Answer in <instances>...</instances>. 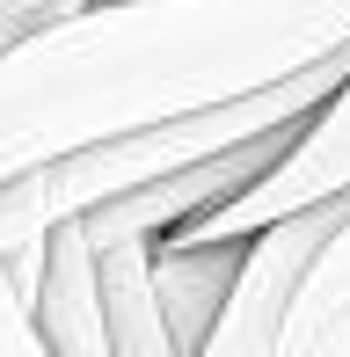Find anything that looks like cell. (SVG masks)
Instances as JSON below:
<instances>
[{
    "mask_svg": "<svg viewBox=\"0 0 350 357\" xmlns=\"http://www.w3.org/2000/svg\"><path fill=\"white\" fill-rule=\"evenodd\" d=\"M350 44V0H73L0 44V183L241 102Z\"/></svg>",
    "mask_w": 350,
    "mask_h": 357,
    "instance_id": "1",
    "label": "cell"
},
{
    "mask_svg": "<svg viewBox=\"0 0 350 357\" xmlns=\"http://www.w3.org/2000/svg\"><path fill=\"white\" fill-rule=\"evenodd\" d=\"M343 219H350V190L314 197V204H299V212H277L270 226H256V234H248L241 284H234V299H227V314H219L204 357H277L284 321H292L299 291H307L314 263H321V248L336 241Z\"/></svg>",
    "mask_w": 350,
    "mask_h": 357,
    "instance_id": "2",
    "label": "cell"
},
{
    "mask_svg": "<svg viewBox=\"0 0 350 357\" xmlns=\"http://www.w3.org/2000/svg\"><path fill=\"white\" fill-rule=\"evenodd\" d=\"M336 190H350V80L307 117V132L292 139V153H284L263 183H248L241 197H227L219 212L175 226V241H241V234H256V226H270L277 212H299V204L336 197Z\"/></svg>",
    "mask_w": 350,
    "mask_h": 357,
    "instance_id": "3",
    "label": "cell"
},
{
    "mask_svg": "<svg viewBox=\"0 0 350 357\" xmlns=\"http://www.w3.org/2000/svg\"><path fill=\"white\" fill-rule=\"evenodd\" d=\"M37 328H44V350H59V357H102L109 350L102 248H95L88 219L52 226V255H44V284H37Z\"/></svg>",
    "mask_w": 350,
    "mask_h": 357,
    "instance_id": "4",
    "label": "cell"
},
{
    "mask_svg": "<svg viewBox=\"0 0 350 357\" xmlns=\"http://www.w3.org/2000/svg\"><path fill=\"white\" fill-rule=\"evenodd\" d=\"M241 263H248V234L241 241H161L153 248V278H161V306H168V328H175V350L183 357H204L212 350V328L227 314L234 284H241Z\"/></svg>",
    "mask_w": 350,
    "mask_h": 357,
    "instance_id": "5",
    "label": "cell"
},
{
    "mask_svg": "<svg viewBox=\"0 0 350 357\" xmlns=\"http://www.w3.org/2000/svg\"><path fill=\"white\" fill-rule=\"evenodd\" d=\"M161 241H109L102 248V314H109V350L117 357H183L153 278Z\"/></svg>",
    "mask_w": 350,
    "mask_h": 357,
    "instance_id": "6",
    "label": "cell"
},
{
    "mask_svg": "<svg viewBox=\"0 0 350 357\" xmlns=\"http://www.w3.org/2000/svg\"><path fill=\"white\" fill-rule=\"evenodd\" d=\"M277 357H350V219L321 248V263H314L307 291H299L292 321H284Z\"/></svg>",
    "mask_w": 350,
    "mask_h": 357,
    "instance_id": "7",
    "label": "cell"
},
{
    "mask_svg": "<svg viewBox=\"0 0 350 357\" xmlns=\"http://www.w3.org/2000/svg\"><path fill=\"white\" fill-rule=\"evenodd\" d=\"M15 8H29V0H0V15H15Z\"/></svg>",
    "mask_w": 350,
    "mask_h": 357,
    "instance_id": "8",
    "label": "cell"
}]
</instances>
